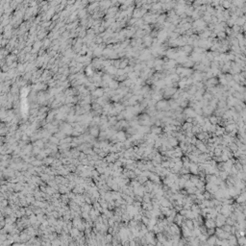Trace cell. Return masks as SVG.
Returning <instances> with one entry per match:
<instances>
[{"label": "cell", "instance_id": "6da1fadb", "mask_svg": "<svg viewBox=\"0 0 246 246\" xmlns=\"http://www.w3.org/2000/svg\"><path fill=\"white\" fill-rule=\"evenodd\" d=\"M226 219H227V217L225 216L224 214H222V213H219L218 214L216 215V217H215L216 227H222V226L226 223Z\"/></svg>", "mask_w": 246, "mask_h": 246}, {"label": "cell", "instance_id": "7a4b0ae2", "mask_svg": "<svg viewBox=\"0 0 246 246\" xmlns=\"http://www.w3.org/2000/svg\"><path fill=\"white\" fill-rule=\"evenodd\" d=\"M189 171H190V173L192 174H198L199 173V165L196 164V163H191L190 162V164H189Z\"/></svg>", "mask_w": 246, "mask_h": 246}, {"label": "cell", "instance_id": "3957f363", "mask_svg": "<svg viewBox=\"0 0 246 246\" xmlns=\"http://www.w3.org/2000/svg\"><path fill=\"white\" fill-rule=\"evenodd\" d=\"M205 226L207 227V229H210V228H215V227H216L215 219L207 218L206 219V221H205Z\"/></svg>", "mask_w": 246, "mask_h": 246}, {"label": "cell", "instance_id": "277c9868", "mask_svg": "<svg viewBox=\"0 0 246 246\" xmlns=\"http://www.w3.org/2000/svg\"><path fill=\"white\" fill-rule=\"evenodd\" d=\"M162 132H163L162 131V128L160 126H154L153 128L151 129V133L154 134V135H157V136H159Z\"/></svg>", "mask_w": 246, "mask_h": 246}, {"label": "cell", "instance_id": "5b68a950", "mask_svg": "<svg viewBox=\"0 0 246 246\" xmlns=\"http://www.w3.org/2000/svg\"><path fill=\"white\" fill-rule=\"evenodd\" d=\"M185 114L187 117H196V114L194 113V111H192L191 109H186L185 110Z\"/></svg>", "mask_w": 246, "mask_h": 246}, {"label": "cell", "instance_id": "8992f818", "mask_svg": "<svg viewBox=\"0 0 246 246\" xmlns=\"http://www.w3.org/2000/svg\"><path fill=\"white\" fill-rule=\"evenodd\" d=\"M237 243L240 245H246V236H239L237 239Z\"/></svg>", "mask_w": 246, "mask_h": 246}, {"label": "cell", "instance_id": "52a82bcc", "mask_svg": "<svg viewBox=\"0 0 246 246\" xmlns=\"http://www.w3.org/2000/svg\"><path fill=\"white\" fill-rule=\"evenodd\" d=\"M209 120H210V122H211L213 125H216V124L218 123V118H217L216 116H211Z\"/></svg>", "mask_w": 246, "mask_h": 246}, {"label": "cell", "instance_id": "ba28073f", "mask_svg": "<svg viewBox=\"0 0 246 246\" xmlns=\"http://www.w3.org/2000/svg\"><path fill=\"white\" fill-rule=\"evenodd\" d=\"M94 95H96L97 97L102 96V95H103V90H102V89H97V90H95V91H94Z\"/></svg>", "mask_w": 246, "mask_h": 246}, {"label": "cell", "instance_id": "9c48e42d", "mask_svg": "<svg viewBox=\"0 0 246 246\" xmlns=\"http://www.w3.org/2000/svg\"><path fill=\"white\" fill-rule=\"evenodd\" d=\"M242 213H244V215H245V217H246V208H245V209H243V211H242Z\"/></svg>", "mask_w": 246, "mask_h": 246}]
</instances>
